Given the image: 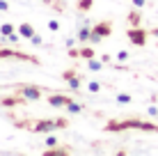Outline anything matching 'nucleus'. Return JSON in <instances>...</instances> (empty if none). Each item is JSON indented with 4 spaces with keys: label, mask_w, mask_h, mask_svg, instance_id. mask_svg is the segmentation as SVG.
Returning <instances> with one entry per match:
<instances>
[{
    "label": "nucleus",
    "mask_w": 158,
    "mask_h": 156,
    "mask_svg": "<svg viewBox=\"0 0 158 156\" xmlns=\"http://www.w3.org/2000/svg\"><path fill=\"white\" fill-rule=\"evenodd\" d=\"M108 131H126V129H138V131H147V133H158V124L154 122H142V120H112L108 122Z\"/></svg>",
    "instance_id": "f257e3e1"
},
{
    "label": "nucleus",
    "mask_w": 158,
    "mask_h": 156,
    "mask_svg": "<svg viewBox=\"0 0 158 156\" xmlns=\"http://www.w3.org/2000/svg\"><path fill=\"white\" fill-rule=\"evenodd\" d=\"M112 32V23L110 21H99V23L92 25V32H89V44H99L101 39L110 37Z\"/></svg>",
    "instance_id": "f03ea898"
},
{
    "label": "nucleus",
    "mask_w": 158,
    "mask_h": 156,
    "mask_svg": "<svg viewBox=\"0 0 158 156\" xmlns=\"http://www.w3.org/2000/svg\"><path fill=\"white\" fill-rule=\"evenodd\" d=\"M67 126V120H41L32 124V131L35 133H51L55 129H64Z\"/></svg>",
    "instance_id": "7ed1b4c3"
},
{
    "label": "nucleus",
    "mask_w": 158,
    "mask_h": 156,
    "mask_svg": "<svg viewBox=\"0 0 158 156\" xmlns=\"http://www.w3.org/2000/svg\"><path fill=\"white\" fill-rule=\"evenodd\" d=\"M126 35H128V41H131V44H135V46H144V44H147V37H149V32L142 30V28L138 25V28H131Z\"/></svg>",
    "instance_id": "20e7f679"
},
{
    "label": "nucleus",
    "mask_w": 158,
    "mask_h": 156,
    "mask_svg": "<svg viewBox=\"0 0 158 156\" xmlns=\"http://www.w3.org/2000/svg\"><path fill=\"white\" fill-rule=\"evenodd\" d=\"M21 94L25 96V99H41V87H35V85H23V87L19 90Z\"/></svg>",
    "instance_id": "39448f33"
},
{
    "label": "nucleus",
    "mask_w": 158,
    "mask_h": 156,
    "mask_svg": "<svg viewBox=\"0 0 158 156\" xmlns=\"http://www.w3.org/2000/svg\"><path fill=\"white\" fill-rule=\"evenodd\" d=\"M69 101H71V99H69V96H64V94H51V96H48V103H51L53 108H62V106L67 108Z\"/></svg>",
    "instance_id": "423d86ee"
},
{
    "label": "nucleus",
    "mask_w": 158,
    "mask_h": 156,
    "mask_svg": "<svg viewBox=\"0 0 158 156\" xmlns=\"http://www.w3.org/2000/svg\"><path fill=\"white\" fill-rule=\"evenodd\" d=\"M62 78L67 80L69 85H71V90H80V78L76 76V71H71V69H69V71L62 74Z\"/></svg>",
    "instance_id": "0eeeda50"
},
{
    "label": "nucleus",
    "mask_w": 158,
    "mask_h": 156,
    "mask_svg": "<svg viewBox=\"0 0 158 156\" xmlns=\"http://www.w3.org/2000/svg\"><path fill=\"white\" fill-rule=\"evenodd\" d=\"M19 35H21V37H25V39H32L37 32H35V28H32L30 23H21V25H19Z\"/></svg>",
    "instance_id": "6e6552de"
},
{
    "label": "nucleus",
    "mask_w": 158,
    "mask_h": 156,
    "mask_svg": "<svg viewBox=\"0 0 158 156\" xmlns=\"http://www.w3.org/2000/svg\"><path fill=\"white\" fill-rule=\"evenodd\" d=\"M128 23H131V28H138V25L142 23V14L138 12V7H135L133 12L128 14Z\"/></svg>",
    "instance_id": "1a4fd4ad"
},
{
    "label": "nucleus",
    "mask_w": 158,
    "mask_h": 156,
    "mask_svg": "<svg viewBox=\"0 0 158 156\" xmlns=\"http://www.w3.org/2000/svg\"><path fill=\"white\" fill-rule=\"evenodd\" d=\"M2 57H23V60H32V57H28V55H21V53L9 51V48H2V51H0V60H2Z\"/></svg>",
    "instance_id": "9d476101"
},
{
    "label": "nucleus",
    "mask_w": 158,
    "mask_h": 156,
    "mask_svg": "<svg viewBox=\"0 0 158 156\" xmlns=\"http://www.w3.org/2000/svg\"><path fill=\"white\" fill-rule=\"evenodd\" d=\"M67 110L71 112V115H78V112H83V106L76 103V101H69V103H67Z\"/></svg>",
    "instance_id": "9b49d317"
},
{
    "label": "nucleus",
    "mask_w": 158,
    "mask_h": 156,
    "mask_svg": "<svg viewBox=\"0 0 158 156\" xmlns=\"http://www.w3.org/2000/svg\"><path fill=\"white\" fill-rule=\"evenodd\" d=\"M12 32H16V28H14L12 23H5V25H0V35H2V37L12 35Z\"/></svg>",
    "instance_id": "f8f14e48"
},
{
    "label": "nucleus",
    "mask_w": 158,
    "mask_h": 156,
    "mask_svg": "<svg viewBox=\"0 0 158 156\" xmlns=\"http://www.w3.org/2000/svg\"><path fill=\"white\" fill-rule=\"evenodd\" d=\"M92 5H94V0H80L78 2V12H87V9H92Z\"/></svg>",
    "instance_id": "ddd939ff"
},
{
    "label": "nucleus",
    "mask_w": 158,
    "mask_h": 156,
    "mask_svg": "<svg viewBox=\"0 0 158 156\" xmlns=\"http://www.w3.org/2000/svg\"><path fill=\"white\" fill-rule=\"evenodd\" d=\"M80 57H85V60H89V57H94V51H92V46H85L83 51H80Z\"/></svg>",
    "instance_id": "4468645a"
},
{
    "label": "nucleus",
    "mask_w": 158,
    "mask_h": 156,
    "mask_svg": "<svg viewBox=\"0 0 158 156\" xmlns=\"http://www.w3.org/2000/svg\"><path fill=\"white\" fill-rule=\"evenodd\" d=\"M87 67H89L92 71H99V69H101V62H96L94 57H89V60H87Z\"/></svg>",
    "instance_id": "2eb2a0df"
},
{
    "label": "nucleus",
    "mask_w": 158,
    "mask_h": 156,
    "mask_svg": "<svg viewBox=\"0 0 158 156\" xmlns=\"http://www.w3.org/2000/svg\"><path fill=\"white\" fill-rule=\"evenodd\" d=\"M48 30H51V32H57V30H60V21L51 19V21H48Z\"/></svg>",
    "instance_id": "dca6fc26"
},
{
    "label": "nucleus",
    "mask_w": 158,
    "mask_h": 156,
    "mask_svg": "<svg viewBox=\"0 0 158 156\" xmlns=\"http://www.w3.org/2000/svg\"><path fill=\"white\" fill-rule=\"evenodd\" d=\"M117 103H131V96L128 94H117Z\"/></svg>",
    "instance_id": "f3484780"
},
{
    "label": "nucleus",
    "mask_w": 158,
    "mask_h": 156,
    "mask_svg": "<svg viewBox=\"0 0 158 156\" xmlns=\"http://www.w3.org/2000/svg\"><path fill=\"white\" fill-rule=\"evenodd\" d=\"M87 87H89V92H99V90H101V85L96 83V80H92V83L87 85Z\"/></svg>",
    "instance_id": "a211bd4d"
},
{
    "label": "nucleus",
    "mask_w": 158,
    "mask_h": 156,
    "mask_svg": "<svg viewBox=\"0 0 158 156\" xmlns=\"http://www.w3.org/2000/svg\"><path fill=\"white\" fill-rule=\"evenodd\" d=\"M30 41H32V44H35V46H41V44H44V39H41L39 35H35V37H32Z\"/></svg>",
    "instance_id": "6ab92c4d"
},
{
    "label": "nucleus",
    "mask_w": 158,
    "mask_h": 156,
    "mask_svg": "<svg viewBox=\"0 0 158 156\" xmlns=\"http://www.w3.org/2000/svg\"><path fill=\"white\" fill-rule=\"evenodd\" d=\"M46 145H48V147H55V145H60V142H57V138L51 136V138H46Z\"/></svg>",
    "instance_id": "aec40b11"
},
{
    "label": "nucleus",
    "mask_w": 158,
    "mask_h": 156,
    "mask_svg": "<svg viewBox=\"0 0 158 156\" xmlns=\"http://www.w3.org/2000/svg\"><path fill=\"white\" fill-rule=\"evenodd\" d=\"M0 12H9V2L7 0H0Z\"/></svg>",
    "instance_id": "412c9836"
},
{
    "label": "nucleus",
    "mask_w": 158,
    "mask_h": 156,
    "mask_svg": "<svg viewBox=\"0 0 158 156\" xmlns=\"http://www.w3.org/2000/svg\"><path fill=\"white\" fill-rule=\"evenodd\" d=\"M117 60H122V62L128 60V53H126V51H119V53H117Z\"/></svg>",
    "instance_id": "4be33fe9"
},
{
    "label": "nucleus",
    "mask_w": 158,
    "mask_h": 156,
    "mask_svg": "<svg viewBox=\"0 0 158 156\" xmlns=\"http://www.w3.org/2000/svg\"><path fill=\"white\" fill-rule=\"evenodd\" d=\"M133 5H135V7H138V9H142L144 5H147V0H133Z\"/></svg>",
    "instance_id": "5701e85b"
},
{
    "label": "nucleus",
    "mask_w": 158,
    "mask_h": 156,
    "mask_svg": "<svg viewBox=\"0 0 158 156\" xmlns=\"http://www.w3.org/2000/svg\"><path fill=\"white\" fill-rule=\"evenodd\" d=\"M147 112H149L151 117H156L158 115V108H156V106H151V108H147Z\"/></svg>",
    "instance_id": "b1692460"
},
{
    "label": "nucleus",
    "mask_w": 158,
    "mask_h": 156,
    "mask_svg": "<svg viewBox=\"0 0 158 156\" xmlns=\"http://www.w3.org/2000/svg\"><path fill=\"white\" fill-rule=\"evenodd\" d=\"M64 44H67L69 48H71V46L76 44V39H73V37H67V39H64Z\"/></svg>",
    "instance_id": "393cba45"
},
{
    "label": "nucleus",
    "mask_w": 158,
    "mask_h": 156,
    "mask_svg": "<svg viewBox=\"0 0 158 156\" xmlns=\"http://www.w3.org/2000/svg\"><path fill=\"white\" fill-rule=\"evenodd\" d=\"M149 35H156V37H158V28H154V30L149 32Z\"/></svg>",
    "instance_id": "a878e982"
},
{
    "label": "nucleus",
    "mask_w": 158,
    "mask_h": 156,
    "mask_svg": "<svg viewBox=\"0 0 158 156\" xmlns=\"http://www.w3.org/2000/svg\"><path fill=\"white\" fill-rule=\"evenodd\" d=\"M39 2H51V0H39Z\"/></svg>",
    "instance_id": "bb28decb"
}]
</instances>
